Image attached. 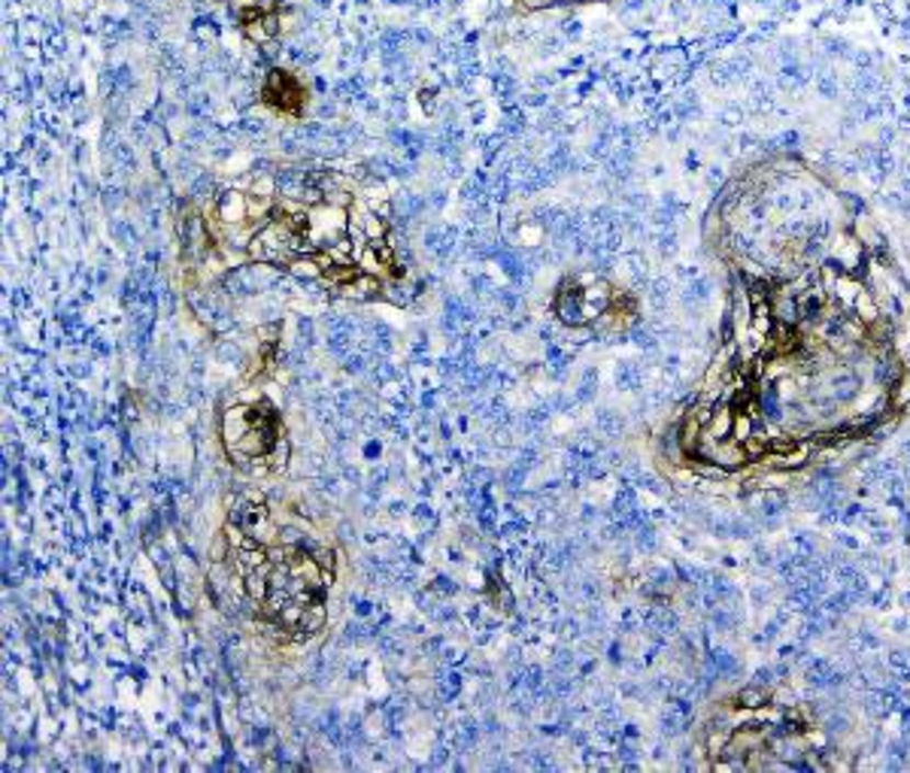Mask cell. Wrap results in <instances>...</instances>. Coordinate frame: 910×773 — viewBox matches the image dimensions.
Instances as JSON below:
<instances>
[{
	"label": "cell",
	"instance_id": "1",
	"mask_svg": "<svg viewBox=\"0 0 910 773\" xmlns=\"http://www.w3.org/2000/svg\"><path fill=\"white\" fill-rule=\"evenodd\" d=\"M707 237L728 322L676 425L686 467L762 486L908 416L910 276L853 194L795 155L762 158L716 197Z\"/></svg>",
	"mask_w": 910,
	"mask_h": 773
},
{
	"label": "cell",
	"instance_id": "2",
	"mask_svg": "<svg viewBox=\"0 0 910 773\" xmlns=\"http://www.w3.org/2000/svg\"><path fill=\"white\" fill-rule=\"evenodd\" d=\"M228 558L243 580L255 616L292 640L322 632L334 549L319 534L280 515L271 503L243 498L225 522Z\"/></svg>",
	"mask_w": 910,
	"mask_h": 773
},
{
	"label": "cell",
	"instance_id": "3",
	"mask_svg": "<svg viewBox=\"0 0 910 773\" xmlns=\"http://www.w3.org/2000/svg\"><path fill=\"white\" fill-rule=\"evenodd\" d=\"M714 771H814L829 761L819 721L801 704L765 695H738L714 709L704 731Z\"/></svg>",
	"mask_w": 910,
	"mask_h": 773
},
{
	"label": "cell",
	"instance_id": "4",
	"mask_svg": "<svg viewBox=\"0 0 910 773\" xmlns=\"http://www.w3.org/2000/svg\"><path fill=\"white\" fill-rule=\"evenodd\" d=\"M221 446L237 470H243L249 477L276 474L288 462V434L283 416L261 395L237 400L221 416Z\"/></svg>",
	"mask_w": 910,
	"mask_h": 773
},
{
	"label": "cell",
	"instance_id": "5",
	"mask_svg": "<svg viewBox=\"0 0 910 773\" xmlns=\"http://www.w3.org/2000/svg\"><path fill=\"white\" fill-rule=\"evenodd\" d=\"M613 304V288L604 280L595 276H573L565 280L556 295V316L561 322L573 325H592L601 312H607Z\"/></svg>",
	"mask_w": 910,
	"mask_h": 773
},
{
	"label": "cell",
	"instance_id": "6",
	"mask_svg": "<svg viewBox=\"0 0 910 773\" xmlns=\"http://www.w3.org/2000/svg\"><path fill=\"white\" fill-rule=\"evenodd\" d=\"M261 98H264L268 106L280 110V113H288V116H298L300 110H304V89H300L298 79L286 73V70H273L268 82H264Z\"/></svg>",
	"mask_w": 910,
	"mask_h": 773
}]
</instances>
